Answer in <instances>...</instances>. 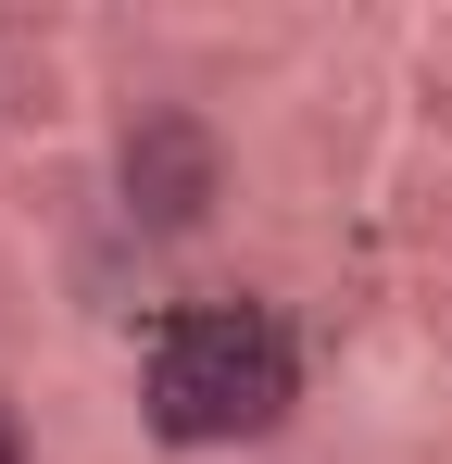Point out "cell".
Listing matches in <instances>:
<instances>
[{"mask_svg": "<svg viewBox=\"0 0 452 464\" xmlns=\"http://www.w3.org/2000/svg\"><path fill=\"white\" fill-rule=\"evenodd\" d=\"M226 201V139L201 101H139L113 126V214L139 238H201Z\"/></svg>", "mask_w": 452, "mask_h": 464, "instance_id": "2", "label": "cell"}, {"mask_svg": "<svg viewBox=\"0 0 452 464\" xmlns=\"http://www.w3.org/2000/svg\"><path fill=\"white\" fill-rule=\"evenodd\" d=\"M301 414V339L277 302H189L151 326L139 427L163 452H251Z\"/></svg>", "mask_w": 452, "mask_h": 464, "instance_id": "1", "label": "cell"}, {"mask_svg": "<svg viewBox=\"0 0 452 464\" xmlns=\"http://www.w3.org/2000/svg\"><path fill=\"white\" fill-rule=\"evenodd\" d=\"M0 464H38V452H25V427H13V401H0Z\"/></svg>", "mask_w": 452, "mask_h": 464, "instance_id": "3", "label": "cell"}]
</instances>
